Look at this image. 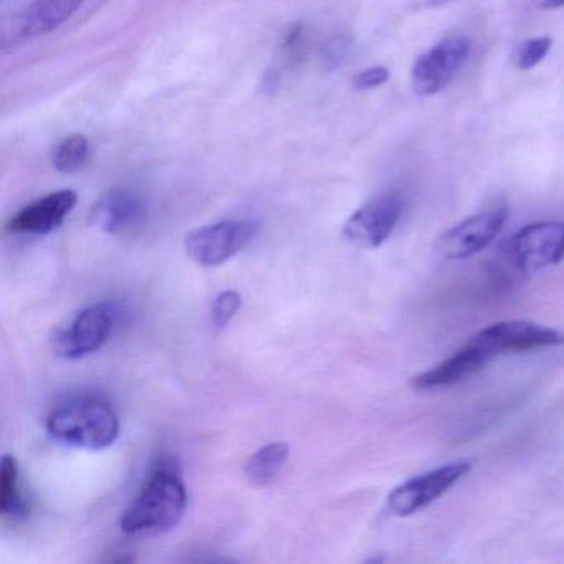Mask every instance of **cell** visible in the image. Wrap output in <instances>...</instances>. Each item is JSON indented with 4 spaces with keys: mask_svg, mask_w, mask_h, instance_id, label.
<instances>
[{
    "mask_svg": "<svg viewBox=\"0 0 564 564\" xmlns=\"http://www.w3.org/2000/svg\"><path fill=\"white\" fill-rule=\"evenodd\" d=\"M85 0H34L15 21L19 39H35L67 22Z\"/></svg>",
    "mask_w": 564,
    "mask_h": 564,
    "instance_id": "cell-14",
    "label": "cell"
},
{
    "mask_svg": "<svg viewBox=\"0 0 564 564\" xmlns=\"http://www.w3.org/2000/svg\"><path fill=\"white\" fill-rule=\"evenodd\" d=\"M470 343L478 351L484 352L488 361H491L498 356L556 348L564 345V333L536 323L511 319L481 329Z\"/></svg>",
    "mask_w": 564,
    "mask_h": 564,
    "instance_id": "cell-3",
    "label": "cell"
},
{
    "mask_svg": "<svg viewBox=\"0 0 564 564\" xmlns=\"http://www.w3.org/2000/svg\"><path fill=\"white\" fill-rule=\"evenodd\" d=\"M290 448L285 442L263 445L247 460L246 475L250 484L265 487L272 484L289 460Z\"/></svg>",
    "mask_w": 564,
    "mask_h": 564,
    "instance_id": "cell-15",
    "label": "cell"
},
{
    "mask_svg": "<svg viewBox=\"0 0 564 564\" xmlns=\"http://www.w3.org/2000/svg\"><path fill=\"white\" fill-rule=\"evenodd\" d=\"M187 508V490L183 478L171 465L154 468L133 503L121 517L127 534H160L173 530Z\"/></svg>",
    "mask_w": 564,
    "mask_h": 564,
    "instance_id": "cell-1",
    "label": "cell"
},
{
    "mask_svg": "<svg viewBox=\"0 0 564 564\" xmlns=\"http://www.w3.org/2000/svg\"><path fill=\"white\" fill-rule=\"evenodd\" d=\"M470 470V462H454L427 474L409 478L389 494V508L398 517H411L447 494Z\"/></svg>",
    "mask_w": 564,
    "mask_h": 564,
    "instance_id": "cell-6",
    "label": "cell"
},
{
    "mask_svg": "<svg viewBox=\"0 0 564 564\" xmlns=\"http://www.w3.org/2000/svg\"><path fill=\"white\" fill-rule=\"evenodd\" d=\"M259 229V224L252 220H224L187 234L184 247L199 265H223L246 249L256 239Z\"/></svg>",
    "mask_w": 564,
    "mask_h": 564,
    "instance_id": "cell-4",
    "label": "cell"
},
{
    "mask_svg": "<svg viewBox=\"0 0 564 564\" xmlns=\"http://www.w3.org/2000/svg\"><path fill=\"white\" fill-rule=\"evenodd\" d=\"M389 80V70L386 67H371L355 77V88L359 91L372 90L381 87Z\"/></svg>",
    "mask_w": 564,
    "mask_h": 564,
    "instance_id": "cell-21",
    "label": "cell"
},
{
    "mask_svg": "<svg viewBox=\"0 0 564 564\" xmlns=\"http://www.w3.org/2000/svg\"><path fill=\"white\" fill-rule=\"evenodd\" d=\"M402 209H404V200L401 194L395 191L381 194L349 217L343 234L355 246L376 249L394 232L401 219Z\"/></svg>",
    "mask_w": 564,
    "mask_h": 564,
    "instance_id": "cell-8",
    "label": "cell"
},
{
    "mask_svg": "<svg viewBox=\"0 0 564 564\" xmlns=\"http://www.w3.org/2000/svg\"><path fill=\"white\" fill-rule=\"evenodd\" d=\"M88 154H90V147L87 138L75 134L58 144L54 153L55 167L64 174L77 173L87 163Z\"/></svg>",
    "mask_w": 564,
    "mask_h": 564,
    "instance_id": "cell-17",
    "label": "cell"
},
{
    "mask_svg": "<svg viewBox=\"0 0 564 564\" xmlns=\"http://www.w3.org/2000/svg\"><path fill=\"white\" fill-rule=\"evenodd\" d=\"M488 359L484 352L478 351L470 341L458 349L457 352L438 362L434 368L427 369L422 375L415 376L411 381V386L417 391H427V389L448 388V386L457 384L464 379L480 372L488 365Z\"/></svg>",
    "mask_w": 564,
    "mask_h": 564,
    "instance_id": "cell-12",
    "label": "cell"
},
{
    "mask_svg": "<svg viewBox=\"0 0 564 564\" xmlns=\"http://www.w3.org/2000/svg\"><path fill=\"white\" fill-rule=\"evenodd\" d=\"M240 306H242V295L239 292L227 290L217 295L213 305V325L217 329L227 328L234 316L239 313Z\"/></svg>",
    "mask_w": 564,
    "mask_h": 564,
    "instance_id": "cell-19",
    "label": "cell"
},
{
    "mask_svg": "<svg viewBox=\"0 0 564 564\" xmlns=\"http://www.w3.org/2000/svg\"><path fill=\"white\" fill-rule=\"evenodd\" d=\"M352 41L348 35H336L323 48V62L326 68L335 70L339 65L345 64L346 58L351 54Z\"/></svg>",
    "mask_w": 564,
    "mask_h": 564,
    "instance_id": "cell-20",
    "label": "cell"
},
{
    "mask_svg": "<svg viewBox=\"0 0 564 564\" xmlns=\"http://www.w3.org/2000/svg\"><path fill=\"white\" fill-rule=\"evenodd\" d=\"M468 52L470 44L467 39L451 37L421 55L412 68L415 94L427 97L447 87L467 61Z\"/></svg>",
    "mask_w": 564,
    "mask_h": 564,
    "instance_id": "cell-9",
    "label": "cell"
},
{
    "mask_svg": "<svg viewBox=\"0 0 564 564\" xmlns=\"http://www.w3.org/2000/svg\"><path fill=\"white\" fill-rule=\"evenodd\" d=\"M117 319L113 303H95L77 313L55 336V351L65 359H80L98 351L110 339Z\"/></svg>",
    "mask_w": 564,
    "mask_h": 564,
    "instance_id": "cell-5",
    "label": "cell"
},
{
    "mask_svg": "<svg viewBox=\"0 0 564 564\" xmlns=\"http://www.w3.org/2000/svg\"><path fill=\"white\" fill-rule=\"evenodd\" d=\"M47 432L54 441L68 447L104 451L117 442L120 419L104 399L74 398L51 412Z\"/></svg>",
    "mask_w": 564,
    "mask_h": 564,
    "instance_id": "cell-2",
    "label": "cell"
},
{
    "mask_svg": "<svg viewBox=\"0 0 564 564\" xmlns=\"http://www.w3.org/2000/svg\"><path fill=\"white\" fill-rule=\"evenodd\" d=\"M551 45H553V42L550 37H536L523 42L514 52V64L521 70H531L546 57L547 52L551 51Z\"/></svg>",
    "mask_w": 564,
    "mask_h": 564,
    "instance_id": "cell-18",
    "label": "cell"
},
{
    "mask_svg": "<svg viewBox=\"0 0 564 564\" xmlns=\"http://www.w3.org/2000/svg\"><path fill=\"white\" fill-rule=\"evenodd\" d=\"M507 223V210L494 209L477 214L470 219L447 230L442 236L438 249L448 260H464L490 246Z\"/></svg>",
    "mask_w": 564,
    "mask_h": 564,
    "instance_id": "cell-10",
    "label": "cell"
},
{
    "mask_svg": "<svg viewBox=\"0 0 564 564\" xmlns=\"http://www.w3.org/2000/svg\"><path fill=\"white\" fill-rule=\"evenodd\" d=\"M143 217V199L124 189H113L101 196L90 213L91 224L107 234H120L131 229Z\"/></svg>",
    "mask_w": 564,
    "mask_h": 564,
    "instance_id": "cell-13",
    "label": "cell"
},
{
    "mask_svg": "<svg viewBox=\"0 0 564 564\" xmlns=\"http://www.w3.org/2000/svg\"><path fill=\"white\" fill-rule=\"evenodd\" d=\"M280 87V77L276 72H267L265 75H263L262 82H260V90H262V94L265 95H273L276 90H279Z\"/></svg>",
    "mask_w": 564,
    "mask_h": 564,
    "instance_id": "cell-22",
    "label": "cell"
},
{
    "mask_svg": "<svg viewBox=\"0 0 564 564\" xmlns=\"http://www.w3.org/2000/svg\"><path fill=\"white\" fill-rule=\"evenodd\" d=\"M0 511L12 518L25 513V501L19 488V465L12 455H4L0 464Z\"/></svg>",
    "mask_w": 564,
    "mask_h": 564,
    "instance_id": "cell-16",
    "label": "cell"
},
{
    "mask_svg": "<svg viewBox=\"0 0 564 564\" xmlns=\"http://www.w3.org/2000/svg\"><path fill=\"white\" fill-rule=\"evenodd\" d=\"M511 259L520 272L536 273L564 259V223L546 220L521 229L510 242Z\"/></svg>",
    "mask_w": 564,
    "mask_h": 564,
    "instance_id": "cell-7",
    "label": "cell"
},
{
    "mask_svg": "<svg viewBox=\"0 0 564 564\" xmlns=\"http://www.w3.org/2000/svg\"><path fill=\"white\" fill-rule=\"evenodd\" d=\"M543 6L546 9H560L564 6V0H543Z\"/></svg>",
    "mask_w": 564,
    "mask_h": 564,
    "instance_id": "cell-23",
    "label": "cell"
},
{
    "mask_svg": "<svg viewBox=\"0 0 564 564\" xmlns=\"http://www.w3.org/2000/svg\"><path fill=\"white\" fill-rule=\"evenodd\" d=\"M77 204V194L74 191H58L35 200L31 206L19 210L9 220V230L15 234H31V236H45L54 232L64 224L68 214Z\"/></svg>",
    "mask_w": 564,
    "mask_h": 564,
    "instance_id": "cell-11",
    "label": "cell"
}]
</instances>
